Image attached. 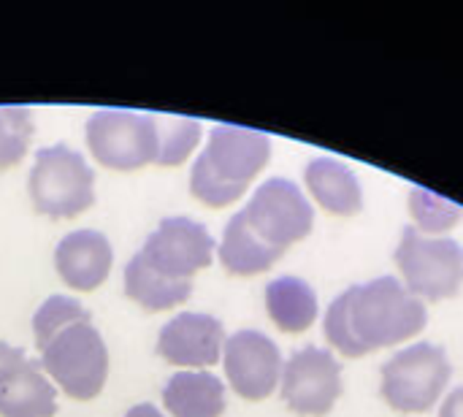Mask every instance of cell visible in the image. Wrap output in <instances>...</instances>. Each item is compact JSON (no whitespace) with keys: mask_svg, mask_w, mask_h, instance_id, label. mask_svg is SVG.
<instances>
[{"mask_svg":"<svg viewBox=\"0 0 463 417\" xmlns=\"http://www.w3.org/2000/svg\"><path fill=\"white\" fill-rule=\"evenodd\" d=\"M429 323V304L415 299L399 277H374L339 293L323 317L326 342L345 358L412 345Z\"/></svg>","mask_w":463,"mask_h":417,"instance_id":"obj_1","label":"cell"},{"mask_svg":"<svg viewBox=\"0 0 463 417\" xmlns=\"http://www.w3.org/2000/svg\"><path fill=\"white\" fill-rule=\"evenodd\" d=\"M41 369L79 402L95 399L109 377V353L90 312L65 296H49L33 317Z\"/></svg>","mask_w":463,"mask_h":417,"instance_id":"obj_2","label":"cell"},{"mask_svg":"<svg viewBox=\"0 0 463 417\" xmlns=\"http://www.w3.org/2000/svg\"><path fill=\"white\" fill-rule=\"evenodd\" d=\"M269 160L271 138L266 133L241 125H214L206 149L190 171V193L212 209L231 206L247 193Z\"/></svg>","mask_w":463,"mask_h":417,"instance_id":"obj_3","label":"cell"},{"mask_svg":"<svg viewBox=\"0 0 463 417\" xmlns=\"http://www.w3.org/2000/svg\"><path fill=\"white\" fill-rule=\"evenodd\" d=\"M453 361L442 345L412 342L399 347L383 366L380 396L402 415H426L450 391Z\"/></svg>","mask_w":463,"mask_h":417,"instance_id":"obj_4","label":"cell"},{"mask_svg":"<svg viewBox=\"0 0 463 417\" xmlns=\"http://www.w3.org/2000/svg\"><path fill=\"white\" fill-rule=\"evenodd\" d=\"M393 261L402 285L420 301H445L461 293L463 247L450 236H423L407 225Z\"/></svg>","mask_w":463,"mask_h":417,"instance_id":"obj_5","label":"cell"},{"mask_svg":"<svg viewBox=\"0 0 463 417\" xmlns=\"http://www.w3.org/2000/svg\"><path fill=\"white\" fill-rule=\"evenodd\" d=\"M27 190L38 214L68 220L95 204V174L81 152L54 144L35 155Z\"/></svg>","mask_w":463,"mask_h":417,"instance_id":"obj_6","label":"cell"},{"mask_svg":"<svg viewBox=\"0 0 463 417\" xmlns=\"http://www.w3.org/2000/svg\"><path fill=\"white\" fill-rule=\"evenodd\" d=\"M92 157L114 171H136L157 160V128L152 114L103 109L87 119Z\"/></svg>","mask_w":463,"mask_h":417,"instance_id":"obj_7","label":"cell"},{"mask_svg":"<svg viewBox=\"0 0 463 417\" xmlns=\"http://www.w3.org/2000/svg\"><path fill=\"white\" fill-rule=\"evenodd\" d=\"M250 228L274 250L288 252L293 244L304 242L315 228V209L304 190L285 179L271 176L266 179L241 209Z\"/></svg>","mask_w":463,"mask_h":417,"instance_id":"obj_8","label":"cell"},{"mask_svg":"<svg viewBox=\"0 0 463 417\" xmlns=\"http://www.w3.org/2000/svg\"><path fill=\"white\" fill-rule=\"evenodd\" d=\"M279 393L290 412L326 417L345 393L342 364L328 347L307 345L285 361Z\"/></svg>","mask_w":463,"mask_h":417,"instance_id":"obj_9","label":"cell"},{"mask_svg":"<svg viewBox=\"0 0 463 417\" xmlns=\"http://www.w3.org/2000/svg\"><path fill=\"white\" fill-rule=\"evenodd\" d=\"M138 255L157 274L193 282L195 271L212 266L214 239L206 225L190 217H165Z\"/></svg>","mask_w":463,"mask_h":417,"instance_id":"obj_10","label":"cell"},{"mask_svg":"<svg viewBox=\"0 0 463 417\" xmlns=\"http://www.w3.org/2000/svg\"><path fill=\"white\" fill-rule=\"evenodd\" d=\"M222 366L231 388L247 402H263L279 391L282 380V353L274 339L260 331L244 328L225 339Z\"/></svg>","mask_w":463,"mask_h":417,"instance_id":"obj_11","label":"cell"},{"mask_svg":"<svg viewBox=\"0 0 463 417\" xmlns=\"http://www.w3.org/2000/svg\"><path fill=\"white\" fill-rule=\"evenodd\" d=\"M57 391L41 364L0 342V417H54Z\"/></svg>","mask_w":463,"mask_h":417,"instance_id":"obj_12","label":"cell"},{"mask_svg":"<svg viewBox=\"0 0 463 417\" xmlns=\"http://www.w3.org/2000/svg\"><path fill=\"white\" fill-rule=\"evenodd\" d=\"M225 328L217 317L201 312H182L163 326L157 336V355L171 366L209 369L222 358Z\"/></svg>","mask_w":463,"mask_h":417,"instance_id":"obj_13","label":"cell"},{"mask_svg":"<svg viewBox=\"0 0 463 417\" xmlns=\"http://www.w3.org/2000/svg\"><path fill=\"white\" fill-rule=\"evenodd\" d=\"M114 250L100 231H73L54 250V269L60 280L81 293L100 288L111 271Z\"/></svg>","mask_w":463,"mask_h":417,"instance_id":"obj_14","label":"cell"},{"mask_svg":"<svg viewBox=\"0 0 463 417\" xmlns=\"http://www.w3.org/2000/svg\"><path fill=\"white\" fill-rule=\"evenodd\" d=\"M304 185L315 204L328 214L353 217L364 209V185L358 174L336 157H312L304 168Z\"/></svg>","mask_w":463,"mask_h":417,"instance_id":"obj_15","label":"cell"},{"mask_svg":"<svg viewBox=\"0 0 463 417\" xmlns=\"http://www.w3.org/2000/svg\"><path fill=\"white\" fill-rule=\"evenodd\" d=\"M266 312L279 331L304 334L317 323L320 301L307 280L282 274L266 285Z\"/></svg>","mask_w":463,"mask_h":417,"instance_id":"obj_16","label":"cell"},{"mask_svg":"<svg viewBox=\"0 0 463 417\" xmlns=\"http://www.w3.org/2000/svg\"><path fill=\"white\" fill-rule=\"evenodd\" d=\"M171 417H222L225 385L212 372H176L163 388Z\"/></svg>","mask_w":463,"mask_h":417,"instance_id":"obj_17","label":"cell"},{"mask_svg":"<svg viewBox=\"0 0 463 417\" xmlns=\"http://www.w3.org/2000/svg\"><path fill=\"white\" fill-rule=\"evenodd\" d=\"M220 263L228 274L233 277H255L269 271L285 252L269 247L247 223V217L241 212H236L225 231H222V242H220Z\"/></svg>","mask_w":463,"mask_h":417,"instance_id":"obj_18","label":"cell"},{"mask_svg":"<svg viewBox=\"0 0 463 417\" xmlns=\"http://www.w3.org/2000/svg\"><path fill=\"white\" fill-rule=\"evenodd\" d=\"M125 293H128V299H133L136 304H141L149 312H165L190 299L193 282L157 274L136 252L125 266Z\"/></svg>","mask_w":463,"mask_h":417,"instance_id":"obj_19","label":"cell"},{"mask_svg":"<svg viewBox=\"0 0 463 417\" xmlns=\"http://www.w3.org/2000/svg\"><path fill=\"white\" fill-rule=\"evenodd\" d=\"M407 206H410L412 228L420 231L423 236H448L463 220L461 204H456L423 185H412Z\"/></svg>","mask_w":463,"mask_h":417,"instance_id":"obj_20","label":"cell"},{"mask_svg":"<svg viewBox=\"0 0 463 417\" xmlns=\"http://www.w3.org/2000/svg\"><path fill=\"white\" fill-rule=\"evenodd\" d=\"M157 128V166H182L201 141V122L190 117L152 114Z\"/></svg>","mask_w":463,"mask_h":417,"instance_id":"obj_21","label":"cell"},{"mask_svg":"<svg viewBox=\"0 0 463 417\" xmlns=\"http://www.w3.org/2000/svg\"><path fill=\"white\" fill-rule=\"evenodd\" d=\"M33 133H35V125H33L30 109H22V106L0 109V171L22 163L33 141Z\"/></svg>","mask_w":463,"mask_h":417,"instance_id":"obj_22","label":"cell"},{"mask_svg":"<svg viewBox=\"0 0 463 417\" xmlns=\"http://www.w3.org/2000/svg\"><path fill=\"white\" fill-rule=\"evenodd\" d=\"M437 417H463V385L445 393V399L439 402Z\"/></svg>","mask_w":463,"mask_h":417,"instance_id":"obj_23","label":"cell"},{"mask_svg":"<svg viewBox=\"0 0 463 417\" xmlns=\"http://www.w3.org/2000/svg\"><path fill=\"white\" fill-rule=\"evenodd\" d=\"M125 417H165V415H163L160 410H155L152 404H136V407H133V410H130Z\"/></svg>","mask_w":463,"mask_h":417,"instance_id":"obj_24","label":"cell"}]
</instances>
